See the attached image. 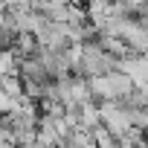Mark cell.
<instances>
[{
  "label": "cell",
  "mask_w": 148,
  "mask_h": 148,
  "mask_svg": "<svg viewBox=\"0 0 148 148\" xmlns=\"http://www.w3.org/2000/svg\"><path fill=\"white\" fill-rule=\"evenodd\" d=\"M79 61H82V76H84V79H90V76H105V73L116 70V58L108 55L96 41H82V55H79Z\"/></svg>",
  "instance_id": "1"
},
{
  "label": "cell",
  "mask_w": 148,
  "mask_h": 148,
  "mask_svg": "<svg viewBox=\"0 0 148 148\" xmlns=\"http://www.w3.org/2000/svg\"><path fill=\"white\" fill-rule=\"evenodd\" d=\"M67 142H70L73 148H96V145H93V134H90L87 128H82V125L70 128V134H67Z\"/></svg>",
  "instance_id": "2"
},
{
  "label": "cell",
  "mask_w": 148,
  "mask_h": 148,
  "mask_svg": "<svg viewBox=\"0 0 148 148\" xmlns=\"http://www.w3.org/2000/svg\"><path fill=\"white\" fill-rule=\"evenodd\" d=\"M79 125L82 128H93V125H99V108H96V102H84V105H79Z\"/></svg>",
  "instance_id": "3"
},
{
  "label": "cell",
  "mask_w": 148,
  "mask_h": 148,
  "mask_svg": "<svg viewBox=\"0 0 148 148\" xmlns=\"http://www.w3.org/2000/svg\"><path fill=\"white\" fill-rule=\"evenodd\" d=\"M0 76H18V55L12 49H0Z\"/></svg>",
  "instance_id": "4"
},
{
  "label": "cell",
  "mask_w": 148,
  "mask_h": 148,
  "mask_svg": "<svg viewBox=\"0 0 148 148\" xmlns=\"http://www.w3.org/2000/svg\"><path fill=\"white\" fill-rule=\"evenodd\" d=\"M0 90L9 93V96H23V87H21L18 76H0Z\"/></svg>",
  "instance_id": "5"
},
{
  "label": "cell",
  "mask_w": 148,
  "mask_h": 148,
  "mask_svg": "<svg viewBox=\"0 0 148 148\" xmlns=\"http://www.w3.org/2000/svg\"><path fill=\"white\" fill-rule=\"evenodd\" d=\"M128 122H131V128H142V131H145V125H148L145 105H142V108H128Z\"/></svg>",
  "instance_id": "6"
}]
</instances>
